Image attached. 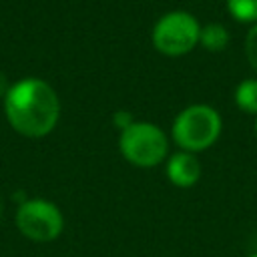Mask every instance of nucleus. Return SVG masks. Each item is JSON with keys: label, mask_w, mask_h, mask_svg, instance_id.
<instances>
[{"label": "nucleus", "mask_w": 257, "mask_h": 257, "mask_svg": "<svg viewBox=\"0 0 257 257\" xmlns=\"http://www.w3.org/2000/svg\"><path fill=\"white\" fill-rule=\"evenodd\" d=\"M167 179L177 189H191L201 179V163L197 155L187 151H175L167 157Z\"/></svg>", "instance_id": "6"}, {"label": "nucleus", "mask_w": 257, "mask_h": 257, "mask_svg": "<svg viewBox=\"0 0 257 257\" xmlns=\"http://www.w3.org/2000/svg\"><path fill=\"white\" fill-rule=\"evenodd\" d=\"M231 34L221 22H207L201 24V34H199V46L209 50V52H221L229 46Z\"/></svg>", "instance_id": "7"}, {"label": "nucleus", "mask_w": 257, "mask_h": 257, "mask_svg": "<svg viewBox=\"0 0 257 257\" xmlns=\"http://www.w3.org/2000/svg\"><path fill=\"white\" fill-rule=\"evenodd\" d=\"M253 133H255V139H257V116H255V124H253Z\"/></svg>", "instance_id": "13"}, {"label": "nucleus", "mask_w": 257, "mask_h": 257, "mask_svg": "<svg viewBox=\"0 0 257 257\" xmlns=\"http://www.w3.org/2000/svg\"><path fill=\"white\" fill-rule=\"evenodd\" d=\"M245 56H247L249 66L257 72V22L251 24L245 34Z\"/></svg>", "instance_id": "10"}, {"label": "nucleus", "mask_w": 257, "mask_h": 257, "mask_svg": "<svg viewBox=\"0 0 257 257\" xmlns=\"http://www.w3.org/2000/svg\"><path fill=\"white\" fill-rule=\"evenodd\" d=\"M0 215H2V203H0Z\"/></svg>", "instance_id": "15"}, {"label": "nucleus", "mask_w": 257, "mask_h": 257, "mask_svg": "<svg viewBox=\"0 0 257 257\" xmlns=\"http://www.w3.org/2000/svg\"><path fill=\"white\" fill-rule=\"evenodd\" d=\"M4 112L16 133L40 139L54 131L60 118V100L46 80L28 76L10 84L4 96Z\"/></svg>", "instance_id": "1"}, {"label": "nucleus", "mask_w": 257, "mask_h": 257, "mask_svg": "<svg viewBox=\"0 0 257 257\" xmlns=\"http://www.w3.org/2000/svg\"><path fill=\"white\" fill-rule=\"evenodd\" d=\"M16 227L18 231L38 243L54 241L64 229L62 211L48 199H24L16 211Z\"/></svg>", "instance_id": "5"}, {"label": "nucleus", "mask_w": 257, "mask_h": 257, "mask_svg": "<svg viewBox=\"0 0 257 257\" xmlns=\"http://www.w3.org/2000/svg\"><path fill=\"white\" fill-rule=\"evenodd\" d=\"M223 131L221 114L215 106L207 102H195L185 106L171 124V139L179 151L201 153L211 149Z\"/></svg>", "instance_id": "2"}, {"label": "nucleus", "mask_w": 257, "mask_h": 257, "mask_svg": "<svg viewBox=\"0 0 257 257\" xmlns=\"http://www.w3.org/2000/svg\"><path fill=\"white\" fill-rule=\"evenodd\" d=\"M233 100L241 112L257 116V78H243L241 82H237Z\"/></svg>", "instance_id": "8"}, {"label": "nucleus", "mask_w": 257, "mask_h": 257, "mask_svg": "<svg viewBox=\"0 0 257 257\" xmlns=\"http://www.w3.org/2000/svg\"><path fill=\"white\" fill-rule=\"evenodd\" d=\"M225 6L235 22L241 24L257 22V0H225Z\"/></svg>", "instance_id": "9"}, {"label": "nucleus", "mask_w": 257, "mask_h": 257, "mask_svg": "<svg viewBox=\"0 0 257 257\" xmlns=\"http://www.w3.org/2000/svg\"><path fill=\"white\" fill-rule=\"evenodd\" d=\"M118 151L133 167L153 169L169 157V137L155 122L133 120L118 135Z\"/></svg>", "instance_id": "3"}, {"label": "nucleus", "mask_w": 257, "mask_h": 257, "mask_svg": "<svg viewBox=\"0 0 257 257\" xmlns=\"http://www.w3.org/2000/svg\"><path fill=\"white\" fill-rule=\"evenodd\" d=\"M8 88H10V84H8V78H6V74L0 70V96H6Z\"/></svg>", "instance_id": "12"}, {"label": "nucleus", "mask_w": 257, "mask_h": 257, "mask_svg": "<svg viewBox=\"0 0 257 257\" xmlns=\"http://www.w3.org/2000/svg\"><path fill=\"white\" fill-rule=\"evenodd\" d=\"M201 22L187 10H171L165 12L151 30V42L157 52L169 58H179L189 54L195 46H199Z\"/></svg>", "instance_id": "4"}, {"label": "nucleus", "mask_w": 257, "mask_h": 257, "mask_svg": "<svg viewBox=\"0 0 257 257\" xmlns=\"http://www.w3.org/2000/svg\"><path fill=\"white\" fill-rule=\"evenodd\" d=\"M247 257H257V253H251V255H247Z\"/></svg>", "instance_id": "14"}, {"label": "nucleus", "mask_w": 257, "mask_h": 257, "mask_svg": "<svg viewBox=\"0 0 257 257\" xmlns=\"http://www.w3.org/2000/svg\"><path fill=\"white\" fill-rule=\"evenodd\" d=\"M133 120H135V118H133V114H131L128 110H116V112L112 114V122H114V126H116L118 131L126 128Z\"/></svg>", "instance_id": "11"}]
</instances>
